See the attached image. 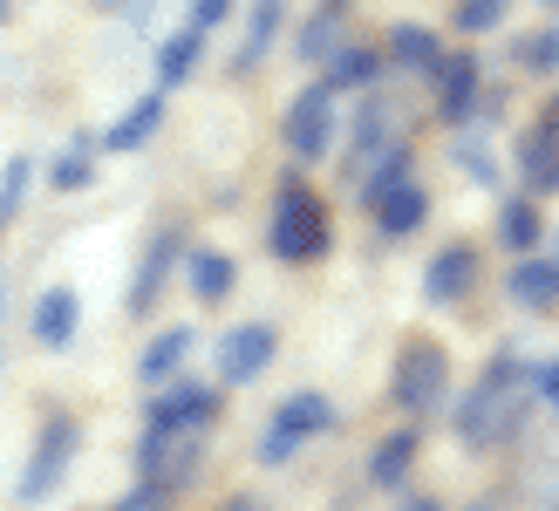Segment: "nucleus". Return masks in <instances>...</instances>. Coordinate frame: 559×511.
Listing matches in <instances>:
<instances>
[{"label":"nucleus","instance_id":"nucleus-1","mask_svg":"<svg viewBox=\"0 0 559 511\" xmlns=\"http://www.w3.org/2000/svg\"><path fill=\"white\" fill-rule=\"evenodd\" d=\"M525 389H533V361H525L519 348H498V355L485 361V376L464 389V403L451 409V430H457V443H471V450H491V443L519 437Z\"/></svg>","mask_w":559,"mask_h":511},{"label":"nucleus","instance_id":"nucleus-2","mask_svg":"<svg viewBox=\"0 0 559 511\" xmlns=\"http://www.w3.org/2000/svg\"><path fill=\"white\" fill-rule=\"evenodd\" d=\"M266 252L280 266H314L334 252V218H328V198L307 185V178H280L273 191V218H266Z\"/></svg>","mask_w":559,"mask_h":511},{"label":"nucleus","instance_id":"nucleus-3","mask_svg":"<svg viewBox=\"0 0 559 511\" xmlns=\"http://www.w3.org/2000/svg\"><path fill=\"white\" fill-rule=\"evenodd\" d=\"M334 423H342L334 395H321V389H294L287 403L266 416V430H260V464H266V471H287V464L300 457V443L328 437Z\"/></svg>","mask_w":559,"mask_h":511},{"label":"nucleus","instance_id":"nucleus-4","mask_svg":"<svg viewBox=\"0 0 559 511\" xmlns=\"http://www.w3.org/2000/svg\"><path fill=\"white\" fill-rule=\"evenodd\" d=\"M75 450H82V423H75L69 409H62V416H48V423H41V437H35V450H27V471H21L14 498H21V504H48L55 485L69 477Z\"/></svg>","mask_w":559,"mask_h":511},{"label":"nucleus","instance_id":"nucleus-5","mask_svg":"<svg viewBox=\"0 0 559 511\" xmlns=\"http://www.w3.org/2000/svg\"><path fill=\"white\" fill-rule=\"evenodd\" d=\"M443 389H451V355L437 348V341H409L389 368V403L403 416H430L443 403Z\"/></svg>","mask_w":559,"mask_h":511},{"label":"nucleus","instance_id":"nucleus-6","mask_svg":"<svg viewBox=\"0 0 559 511\" xmlns=\"http://www.w3.org/2000/svg\"><path fill=\"white\" fill-rule=\"evenodd\" d=\"M334 136H342V117H334V96L321 82H307V90L287 103V117H280V144H287L300 164H321L334 151Z\"/></svg>","mask_w":559,"mask_h":511},{"label":"nucleus","instance_id":"nucleus-7","mask_svg":"<svg viewBox=\"0 0 559 511\" xmlns=\"http://www.w3.org/2000/svg\"><path fill=\"white\" fill-rule=\"evenodd\" d=\"M212 416H218V389L178 376V382H164V389L151 395L144 430H151V437H205V430H212Z\"/></svg>","mask_w":559,"mask_h":511},{"label":"nucleus","instance_id":"nucleus-8","mask_svg":"<svg viewBox=\"0 0 559 511\" xmlns=\"http://www.w3.org/2000/svg\"><path fill=\"white\" fill-rule=\"evenodd\" d=\"M478 280H485V252L471 239H451L443 252H430V266H424V300L430 307H464L478 294Z\"/></svg>","mask_w":559,"mask_h":511},{"label":"nucleus","instance_id":"nucleus-9","mask_svg":"<svg viewBox=\"0 0 559 511\" xmlns=\"http://www.w3.org/2000/svg\"><path fill=\"white\" fill-rule=\"evenodd\" d=\"M273 355H280V328L273 321H239V328H226V341H218V382H233V389L260 382L273 368Z\"/></svg>","mask_w":559,"mask_h":511},{"label":"nucleus","instance_id":"nucleus-10","mask_svg":"<svg viewBox=\"0 0 559 511\" xmlns=\"http://www.w3.org/2000/svg\"><path fill=\"white\" fill-rule=\"evenodd\" d=\"M512 164L525 178V198H559V103H546V117L512 144Z\"/></svg>","mask_w":559,"mask_h":511},{"label":"nucleus","instance_id":"nucleus-11","mask_svg":"<svg viewBox=\"0 0 559 511\" xmlns=\"http://www.w3.org/2000/svg\"><path fill=\"white\" fill-rule=\"evenodd\" d=\"M430 82H437V117H443V123H471V117H478V103H485V69H478V55H471V48H451V55L430 69Z\"/></svg>","mask_w":559,"mask_h":511},{"label":"nucleus","instance_id":"nucleus-12","mask_svg":"<svg viewBox=\"0 0 559 511\" xmlns=\"http://www.w3.org/2000/svg\"><path fill=\"white\" fill-rule=\"evenodd\" d=\"M396 109H389V90H369V103H361V117L348 123V144H342V170H348V178H355V170L361 164H369L376 151H389V144H396Z\"/></svg>","mask_w":559,"mask_h":511},{"label":"nucleus","instance_id":"nucleus-13","mask_svg":"<svg viewBox=\"0 0 559 511\" xmlns=\"http://www.w3.org/2000/svg\"><path fill=\"white\" fill-rule=\"evenodd\" d=\"M443 62V35L424 21H396L389 27V41H382V69H396V75H430Z\"/></svg>","mask_w":559,"mask_h":511},{"label":"nucleus","instance_id":"nucleus-14","mask_svg":"<svg viewBox=\"0 0 559 511\" xmlns=\"http://www.w3.org/2000/svg\"><path fill=\"white\" fill-rule=\"evenodd\" d=\"M376 239L382 246H396V239H416V233H424V225H430V191L424 185H396V191H389V198H376Z\"/></svg>","mask_w":559,"mask_h":511},{"label":"nucleus","instance_id":"nucleus-15","mask_svg":"<svg viewBox=\"0 0 559 511\" xmlns=\"http://www.w3.org/2000/svg\"><path fill=\"white\" fill-rule=\"evenodd\" d=\"M328 75H321V90L328 96H369L376 82H382V48H361V41H342L321 62Z\"/></svg>","mask_w":559,"mask_h":511},{"label":"nucleus","instance_id":"nucleus-16","mask_svg":"<svg viewBox=\"0 0 559 511\" xmlns=\"http://www.w3.org/2000/svg\"><path fill=\"white\" fill-rule=\"evenodd\" d=\"M27 328H35V341H41L48 355H62L69 341L82 334V294L75 287H48L35 300V314H27Z\"/></svg>","mask_w":559,"mask_h":511},{"label":"nucleus","instance_id":"nucleus-17","mask_svg":"<svg viewBox=\"0 0 559 511\" xmlns=\"http://www.w3.org/2000/svg\"><path fill=\"white\" fill-rule=\"evenodd\" d=\"M280 27H287V0H253V14H246V35H239V48H233L226 75H253L266 55H273Z\"/></svg>","mask_w":559,"mask_h":511},{"label":"nucleus","instance_id":"nucleus-18","mask_svg":"<svg viewBox=\"0 0 559 511\" xmlns=\"http://www.w3.org/2000/svg\"><path fill=\"white\" fill-rule=\"evenodd\" d=\"M506 300L525 307V314H552V307H559V260H546V252H533V260H512Z\"/></svg>","mask_w":559,"mask_h":511},{"label":"nucleus","instance_id":"nucleus-19","mask_svg":"<svg viewBox=\"0 0 559 511\" xmlns=\"http://www.w3.org/2000/svg\"><path fill=\"white\" fill-rule=\"evenodd\" d=\"M409 170H416V151H409V136H396V144L376 151V157L348 178V185H355V205H376V198H389L396 185H409Z\"/></svg>","mask_w":559,"mask_h":511},{"label":"nucleus","instance_id":"nucleus-20","mask_svg":"<svg viewBox=\"0 0 559 511\" xmlns=\"http://www.w3.org/2000/svg\"><path fill=\"white\" fill-rule=\"evenodd\" d=\"M171 266H178V233L164 225V233H151L144 260H136V280H130V314H151L157 294H164V280H171Z\"/></svg>","mask_w":559,"mask_h":511},{"label":"nucleus","instance_id":"nucleus-21","mask_svg":"<svg viewBox=\"0 0 559 511\" xmlns=\"http://www.w3.org/2000/svg\"><path fill=\"white\" fill-rule=\"evenodd\" d=\"M191 348H199V328H191V321H178V328H157L151 334V348H144V361H136V376H144V382H178L185 376V361H191Z\"/></svg>","mask_w":559,"mask_h":511},{"label":"nucleus","instance_id":"nucleus-22","mask_svg":"<svg viewBox=\"0 0 559 511\" xmlns=\"http://www.w3.org/2000/svg\"><path fill=\"white\" fill-rule=\"evenodd\" d=\"M157 123H164V90H144L117 123L96 136V151H144L151 136H157Z\"/></svg>","mask_w":559,"mask_h":511},{"label":"nucleus","instance_id":"nucleus-23","mask_svg":"<svg viewBox=\"0 0 559 511\" xmlns=\"http://www.w3.org/2000/svg\"><path fill=\"white\" fill-rule=\"evenodd\" d=\"M348 8H355V0H314V14H307V21H300V35H294V55H300V62H328V55L342 48Z\"/></svg>","mask_w":559,"mask_h":511},{"label":"nucleus","instance_id":"nucleus-24","mask_svg":"<svg viewBox=\"0 0 559 511\" xmlns=\"http://www.w3.org/2000/svg\"><path fill=\"white\" fill-rule=\"evenodd\" d=\"M185 280H191V300H199V307H218V300H233V287H239V266H233V252L199 246V252L185 260Z\"/></svg>","mask_w":559,"mask_h":511},{"label":"nucleus","instance_id":"nucleus-25","mask_svg":"<svg viewBox=\"0 0 559 511\" xmlns=\"http://www.w3.org/2000/svg\"><path fill=\"white\" fill-rule=\"evenodd\" d=\"M416 443H424V437H416V423H403V430H389V437L369 450V485H376V491H396L403 477L416 471Z\"/></svg>","mask_w":559,"mask_h":511},{"label":"nucleus","instance_id":"nucleus-26","mask_svg":"<svg viewBox=\"0 0 559 511\" xmlns=\"http://www.w3.org/2000/svg\"><path fill=\"white\" fill-rule=\"evenodd\" d=\"M498 239H506V252H519V260H533V252L546 246V218H539V205L525 191L498 205Z\"/></svg>","mask_w":559,"mask_h":511},{"label":"nucleus","instance_id":"nucleus-27","mask_svg":"<svg viewBox=\"0 0 559 511\" xmlns=\"http://www.w3.org/2000/svg\"><path fill=\"white\" fill-rule=\"evenodd\" d=\"M199 55H205V27H178V35H164L157 41V90H178V82L199 69Z\"/></svg>","mask_w":559,"mask_h":511},{"label":"nucleus","instance_id":"nucleus-28","mask_svg":"<svg viewBox=\"0 0 559 511\" xmlns=\"http://www.w3.org/2000/svg\"><path fill=\"white\" fill-rule=\"evenodd\" d=\"M96 178V136H69V151L48 164V185L55 191H82Z\"/></svg>","mask_w":559,"mask_h":511},{"label":"nucleus","instance_id":"nucleus-29","mask_svg":"<svg viewBox=\"0 0 559 511\" xmlns=\"http://www.w3.org/2000/svg\"><path fill=\"white\" fill-rule=\"evenodd\" d=\"M519 69L525 75H559V21L533 27V35L519 41Z\"/></svg>","mask_w":559,"mask_h":511},{"label":"nucleus","instance_id":"nucleus-30","mask_svg":"<svg viewBox=\"0 0 559 511\" xmlns=\"http://www.w3.org/2000/svg\"><path fill=\"white\" fill-rule=\"evenodd\" d=\"M27 185H35V157H8V164H0V218H8V212H21V198H27Z\"/></svg>","mask_w":559,"mask_h":511},{"label":"nucleus","instance_id":"nucleus-31","mask_svg":"<svg viewBox=\"0 0 559 511\" xmlns=\"http://www.w3.org/2000/svg\"><path fill=\"white\" fill-rule=\"evenodd\" d=\"M512 0H457V35H491Z\"/></svg>","mask_w":559,"mask_h":511},{"label":"nucleus","instance_id":"nucleus-32","mask_svg":"<svg viewBox=\"0 0 559 511\" xmlns=\"http://www.w3.org/2000/svg\"><path fill=\"white\" fill-rule=\"evenodd\" d=\"M171 498H178V491H164V485H144V477H136V485L117 498V511H171Z\"/></svg>","mask_w":559,"mask_h":511},{"label":"nucleus","instance_id":"nucleus-33","mask_svg":"<svg viewBox=\"0 0 559 511\" xmlns=\"http://www.w3.org/2000/svg\"><path fill=\"white\" fill-rule=\"evenodd\" d=\"M233 8H239V0H191V27H205V35H212L218 21H233Z\"/></svg>","mask_w":559,"mask_h":511},{"label":"nucleus","instance_id":"nucleus-34","mask_svg":"<svg viewBox=\"0 0 559 511\" xmlns=\"http://www.w3.org/2000/svg\"><path fill=\"white\" fill-rule=\"evenodd\" d=\"M457 164H464V170H471L478 185H491V178H498V170H491V157H485L478 144H457Z\"/></svg>","mask_w":559,"mask_h":511},{"label":"nucleus","instance_id":"nucleus-35","mask_svg":"<svg viewBox=\"0 0 559 511\" xmlns=\"http://www.w3.org/2000/svg\"><path fill=\"white\" fill-rule=\"evenodd\" d=\"M533 389L546 395V403H552V416H559V361H539V368H533Z\"/></svg>","mask_w":559,"mask_h":511},{"label":"nucleus","instance_id":"nucleus-36","mask_svg":"<svg viewBox=\"0 0 559 511\" xmlns=\"http://www.w3.org/2000/svg\"><path fill=\"white\" fill-rule=\"evenodd\" d=\"M403 511H443V498H409Z\"/></svg>","mask_w":559,"mask_h":511},{"label":"nucleus","instance_id":"nucleus-37","mask_svg":"<svg viewBox=\"0 0 559 511\" xmlns=\"http://www.w3.org/2000/svg\"><path fill=\"white\" fill-rule=\"evenodd\" d=\"M226 511H266V504H260V498H233Z\"/></svg>","mask_w":559,"mask_h":511},{"label":"nucleus","instance_id":"nucleus-38","mask_svg":"<svg viewBox=\"0 0 559 511\" xmlns=\"http://www.w3.org/2000/svg\"><path fill=\"white\" fill-rule=\"evenodd\" d=\"M471 511H498V498H478V504H471Z\"/></svg>","mask_w":559,"mask_h":511},{"label":"nucleus","instance_id":"nucleus-39","mask_svg":"<svg viewBox=\"0 0 559 511\" xmlns=\"http://www.w3.org/2000/svg\"><path fill=\"white\" fill-rule=\"evenodd\" d=\"M96 8H123V0H96Z\"/></svg>","mask_w":559,"mask_h":511},{"label":"nucleus","instance_id":"nucleus-40","mask_svg":"<svg viewBox=\"0 0 559 511\" xmlns=\"http://www.w3.org/2000/svg\"><path fill=\"white\" fill-rule=\"evenodd\" d=\"M0 21H8V0H0Z\"/></svg>","mask_w":559,"mask_h":511},{"label":"nucleus","instance_id":"nucleus-41","mask_svg":"<svg viewBox=\"0 0 559 511\" xmlns=\"http://www.w3.org/2000/svg\"><path fill=\"white\" fill-rule=\"evenodd\" d=\"M546 8H552V14H559V0H546Z\"/></svg>","mask_w":559,"mask_h":511},{"label":"nucleus","instance_id":"nucleus-42","mask_svg":"<svg viewBox=\"0 0 559 511\" xmlns=\"http://www.w3.org/2000/svg\"><path fill=\"white\" fill-rule=\"evenodd\" d=\"M552 260H559V252H552Z\"/></svg>","mask_w":559,"mask_h":511},{"label":"nucleus","instance_id":"nucleus-43","mask_svg":"<svg viewBox=\"0 0 559 511\" xmlns=\"http://www.w3.org/2000/svg\"><path fill=\"white\" fill-rule=\"evenodd\" d=\"M552 103H559V96H552Z\"/></svg>","mask_w":559,"mask_h":511}]
</instances>
